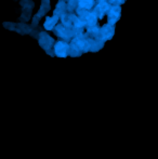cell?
I'll use <instances>...</instances> for the list:
<instances>
[{
	"mask_svg": "<svg viewBox=\"0 0 158 159\" xmlns=\"http://www.w3.org/2000/svg\"><path fill=\"white\" fill-rule=\"evenodd\" d=\"M68 50H70V46L67 42L65 41H59L54 46V52L57 57H65L68 54Z\"/></svg>",
	"mask_w": 158,
	"mask_h": 159,
	"instance_id": "1",
	"label": "cell"
},
{
	"mask_svg": "<svg viewBox=\"0 0 158 159\" xmlns=\"http://www.w3.org/2000/svg\"><path fill=\"white\" fill-rule=\"evenodd\" d=\"M120 16V7L119 6H115L113 7L112 9L110 10V15H108V23L111 25H114L117 21H118Z\"/></svg>",
	"mask_w": 158,
	"mask_h": 159,
	"instance_id": "4",
	"label": "cell"
},
{
	"mask_svg": "<svg viewBox=\"0 0 158 159\" xmlns=\"http://www.w3.org/2000/svg\"><path fill=\"white\" fill-rule=\"evenodd\" d=\"M49 10H50V2H49V0H42L40 11L37 13V15L34 17V20H33V25H37L38 22H39V20H40V17H41L43 14H46Z\"/></svg>",
	"mask_w": 158,
	"mask_h": 159,
	"instance_id": "3",
	"label": "cell"
},
{
	"mask_svg": "<svg viewBox=\"0 0 158 159\" xmlns=\"http://www.w3.org/2000/svg\"><path fill=\"white\" fill-rule=\"evenodd\" d=\"M59 21V16L56 14H54V16L52 17H47L46 22H44V28L48 30H51L55 26V24Z\"/></svg>",
	"mask_w": 158,
	"mask_h": 159,
	"instance_id": "6",
	"label": "cell"
},
{
	"mask_svg": "<svg viewBox=\"0 0 158 159\" xmlns=\"http://www.w3.org/2000/svg\"><path fill=\"white\" fill-rule=\"evenodd\" d=\"M55 32H56V34H59L60 37H62L63 39H66L68 40L70 39V36H68V32L67 30H66L65 25H63V24H60L59 26H57L56 28H55Z\"/></svg>",
	"mask_w": 158,
	"mask_h": 159,
	"instance_id": "7",
	"label": "cell"
},
{
	"mask_svg": "<svg viewBox=\"0 0 158 159\" xmlns=\"http://www.w3.org/2000/svg\"><path fill=\"white\" fill-rule=\"evenodd\" d=\"M101 35H102V40H107L110 38H112V36L114 35V28L112 26H105L104 28L101 30Z\"/></svg>",
	"mask_w": 158,
	"mask_h": 159,
	"instance_id": "5",
	"label": "cell"
},
{
	"mask_svg": "<svg viewBox=\"0 0 158 159\" xmlns=\"http://www.w3.org/2000/svg\"><path fill=\"white\" fill-rule=\"evenodd\" d=\"M39 43L40 46L42 47V48L44 49V50L48 51L49 49L51 48V47L53 46V42H54V40L52 39V38L50 37V36L48 35V34L46 33H40L39 34Z\"/></svg>",
	"mask_w": 158,
	"mask_h": 159,
	"instance_id": "2",
	"label": "cell"
},
{
	"mask_svg": "<svg viewBox=\"0 0 158 159\" xmlns=\"http://www.w3.org/2000/svg\"><path fill=\"white\" fill-rule=\"evenodd\" d=\"M93 4H94L93 0H79V7L86 9V10L91 9L93 7Z\"/></svg>",
	"mask_w": 158,
	"mask_h": 159,
	"instance_id": "8",
	"label": "cell"
}]
</instances>
